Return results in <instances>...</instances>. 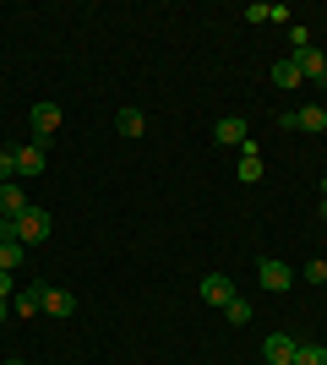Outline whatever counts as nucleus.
<instances>
[{"mask_svg":"<svg viewBox=\"0 0 327 365\" xmlns=\"http://www.w3.org/2000/svg\"><path fill=\"white\" fill-rule=\"evenodd\" d=\"M115 125H120V137H142V131H147V115H142L137 104H125V109H120V120H115Z\"/></svg>","mask_w":327,"mask_h":365,"instance_id":"f8f14e48","label":"nucleus"},{"mask_svg":"<svg viewBox=\"0 0 327 365\" xmlns=\"http://www.w3.org/2000/svg\"><path fill=\"white\" fill-rule=\"evenodd\" d=\"M322 191H327V175H322Z\"/></svg>","mask_w":327,"mask_h":365,"instance_id":"393cba45","label":"nucleus"},{"mask_svg":"<svg viewBox=\"0 0 327 365\" xmlns=\"http://www.w3.org/2000/svg\"><path fill=\"white\" fill-rule=\"evenodd\" d=\"M55 131H61V104H33V137L49 142Z\"/></svg>","mask_w":327,"mask_h":365,"instance_id":"423d86ee","label":"nucleus"},{"mask_svg":"<svg viewBox=\"0 0 327 365\" xmlns=\"http://www.w3.org/2000/svg\"><path fill=\"white\" fill-rule=\"evenodd\" d=\"M289 49H295V55H300V49H311V33L300 28V22H289Z\"/></svg>","mask_w":327,"mask_h":365,"instance_id":"6ab92c4d","label":"nucleus"},{"mask_svg":"<svg viewBox=\"0 0 327 365\" xmlns=\"http://www.w3.org/2000/svg\"><path fill=\"white\" fill-rule=\"evenodd\" d=\"M202 300L224 311V305L234 300V278H224V273H207V278H202Z\"/></svg>","mask_w":327,"mask_h":365,"instance_id":"39448f33","label":"nucleus"},{"mask_svg":"<svg viewBox=\"0 0 327 365\" xmlns=\"http://www.w3.org/2000/svg\"><path fill=\"white\" fill-rule=\"evenodd\" d=\"M240 180H246V185L262 180V158H256V153H246V158H240Z\"/></svg>","mask_w":327,"mask_h":365,"instance_id":"f3484780","label":"nucleus"},{"mask_svg":"<svg viewBox=\"0 0 327 365\" xmlns=\"http://www.w3.org/2000/svg\"><path fill=\"white\" fill-rule=\"evenodd\" d=\"M44 311H49V317H71V311H77V294H66V289H49Z\"/></svg>","mask_w":327,"mask_h":365,"instance_id":"2eb2a0df","label":"nucleus"},{"mask_svg":"<svg viewBox=\"0 0 327 365\" xmlns=\"http://www.w3.org/2000/svg\"><path fill=\"white\" fill-rule=\"evenodd\" d=\"M213 142H224V148H246V142H251V125L240 120V115H224V120L213 125Z\"/></svg>","mask_w":327,"mask_h":365,"instance_id":"7ed1b4c3","label":"nucleus"},{"mask_svg":"<svg viewBox=\"0 0 327 365\" xmlns=\"http://www.w3.org/2000/svg\"><path fill=\"white\" fill-rule=\"evenodd\" d=\"M44 300H49V284H38V278H33V284H22V289L11 294V311H16L22 322H33L38 311H44Z\"/></svg>","mask_w":327,"mask_h":365,"instance_id":"f257e3e1","label":"nucleus"},{"mask_svg":"<svg viewBox=\"0 0 327 365\" xmlns=\"http://www.w3.org/2000/svg\"><path fill=\"white\" fill-rule=\"evenodd\" d=\"M295 349H300V344H295L289 333H267L262 360H267V365H295Z\"/></svg>","mask_w":327,"mask_h":365,"instance_id":"20e7f679","label":"nucleus"},{"mask_svg":"<svg viewBox=\"0 0 327 365\" xmlns=\"http://www.w3.org/2000/svg\"><path fill=\"white\" fill-rule=\"evenodd\" d=\"M22 251H28L22 240H0V273H16V267H22Z\"/></svg>","mask_w":327,"mask_h":365,"instance_id":"4468645a","label":"nucleus"},{"mask_svg":"<svg viewBox=\"0 0 327 365\" xmlns=\"http://www.w3.org/2000/svg\"><path fill=\"white\" fill-rule=\"evenodd\" d=\"M11 180H16V153L0 148V185H11Z\"/></svg>","mask_w":327,"mask_h":365,"instance_id":"a211bd4d","label":"nucleus"},{"mask_svg":"<svg viewBox=\"0 0 327 365\" xmlns=\"http://www.w3.org/2000/svg\"><path fill=\"white\" fill-rule=\"evenodd\" d=\"M49 229H55V224H49L44 207H28V213L16 218V240H22V245H44V240H49Z\"/></svg>","mask_w":327,"mask_h":365,"instance_id":"f03ea898","label":"nucleus"},{"mask_svg":"<svg viewBox=\"0 0 327 365\" xmlns=\"http://www.w3.org/2000/svg\"><path fill=\"white\" fill-rule=\"evenodd\" d=\"M295 66H300V76H311V82H322V88H327V55H322V49H300Z\"/></svg>","mask_w":327,"mask_h":365,"instance_id":"9d476101","label":"nucleus"},{"mask_svg":"<svg viewBox=\"0 0 327 365\" xmlns=\"http://www.w3.org/2000/svg\"><path fill=\"white\" fill-rule=\"evenodd\" d=\"M16 294V273H0V300H11Z\"/></svg>","mask_w":327,"mask_h":365,"instance_id":"4be33fe9","label":"nucleus"},{"mask_svg":"<svg viewBox=\"0 0 327 365\" xmlns=\"http://www.w3.org/2000/svg\"><path fill=\"white\" fill-rule=\"evenodd\" d=\"M224 317H229V322H251V305H246V300H240V294H234V300H229V305H224Z\"/></svg>","mask_w":327,"mask_h":365,"instance_id":"aec40b11","label":"nucleus"},{"mask_svg":"<svg viewBox=\"0 0 327 365\" xmlns=\"http://www.w3.org/2000/svg\"><path fill=\"white\" fill-rule=\"evenodd\" d=\"M306 284H327V262H322V257L306 262Z\"/></svg>","mask_w":327,"mask_h":365,"instance_id":"412c9836","label":"nucleus"},{"mask_svg":"<svg viewBox=\"0 0 327 365\" xmlns=\"http://www.w3.org/2000/svg\"><path fill=\"white\" fill-rule=\"evenodd\" d=\"M28 207H33V202L28 197H22V185H0V218H22V213H28Z\"/></svg>","mask_w":327,"mask_h":365,"instance_id":"9b49d317","label":"nucleus"},{"mask_svg":"<svg viewBox=\"0 0 327 365\" xmlns=\"http://www.w3.org/2000/svg\"><path fill=\"white\" fill-rule=\"evenodd\" d=\"M256 278H262V289H273V294H284L289 284H295V273H289L284 262H273V257H267L262 267H256Z\"/></svg>","mask_w":327,"mask_h":365,"instance_id":"0eeeda50","label":"nucleus"},{"mask_svg":"<svg viewBox=\"0 0 327 365\" xmlns=\"http://www.w3.org/2000/svg\"><path fill=\"white\" fill-rule=\"evenodd\" d=\"M284 125H300V131H327V109L322 104H306L295 115H284Z\"/></svg>","mask_w":327,"mask_h":365,"instance_id":"1a4fd4ad","label":"nucleus"},{"mask_svg":"<svg viewBox=\"0 0 327 365\" xmlns=\"http://www.w3.org/2000/svg\"><path fill=\"white\" fill-rule=\"evenodd\" d=\"M295 365H327V344H300Z\"/></svg>","mask_w":327,"mask_h":365,"instance_id":"dca6fc26","label":"nucleus"},{"mask_svg":"<svg viewBox=\"0 0 327 365\" xmlns=\"http://www.w3.org/2000/svg\"><path fill=\"white\" fill-rule=\"evenodd\" d=\"M300 82H306V76H300L295 55H289V61H279V66H273V88H300Z\"/></svg>","mask_w":327,"mask_h":365,"instance_id":"ddd939ff","label":"nucleus"},{"mask_svg":"<svg viewBox=\"0 0 327 365\" xmlns=\"http://www.w3.org/2000/svg\"><path fill=\"white\" fill-rule=\"evenodd\" d=\"M6 365H28V360H6Z\"/></svg>","mask_w":327,"mask_h":365,"instance_id":"b1692460","label":"nucleus"},{"mask_svg":"<svg viewBox=\"0 0 327 365\" xmlns=\"http://www.w3.org/2000/svg\"><path fill=\"white\" fill-rule=\"evenodd\" d=\"M44 164H49V153H44V142H33V148H16V175H44Z\"/></svg>","mask_w":327,"mask_h":365,"instance_id":"6e6552de","label":"nucleus"},{"mask_svg":"<svg viewBox=\"0 0 327 365\" xmlns=\"http://www.w3.org/2000/svg\"><path fill=\"white\" fill-rule=\"evenodd\" d=\"M6 317H11V300H0V322H6Z\"/></svg>","mask_w":327,"mask_h":365,"instance_id":"5701e85b","label":"nucleus"}]
</instances>
